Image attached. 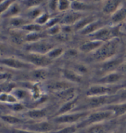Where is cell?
<instances>
[{"label": "cell", "mask_w": 126, "mask_h": 133, "mask_svg": "<svg viewBox=\"0 0 126 133\" xmlns=\"http://www.w3.org/2000/svg\"><path fill=\"white\" fill-rule=\"evenodd\" d=\"M120 46V39L118 37L104 42L102 46L93 53V58L99 62H106L115 57Z\"/></svg>", "instance_id": "obj_1"}, {"label": "cell", "mask_w": 126, "mask_h": 133, "mask_svg": "<svg viewBox=\"0 0 126 133\" xmlns=\"http://www.w3.org/2000/svg\"><path fill=\"white\" fill-rule=\"evenodd\" d=\"M114 118H115V116L111 110H108L105 109L102 110H98V111L90 112L87 118L83 120L82 122H80L77 127L78 128L84 127H87L93 124L104 123L107 121L111 120Z\"/></svg>", "instance_id": "obj_2"}, {"label": "cell", "mask_w": 126, "mask_h": 133, "mask_svg": "<svg viewBox=\"0 0 126 133\" xmlns=\"http://www.w3.org/2000/svg\"><path fill=\"white\" fill-rule=\"evenodd\" d=\"M91 112L90 111H73L67 114L56 116L53 118L54 124H63V125H73L82 122L86 118Z\"/></svg>", "instance_id": "obj_3"}, {"label": "cell", "mask_w": 126, "mask_h": 133, "mask_svg": "<svg viewBox=\"0 0 126 133\" xmlns=\"http://www.w3.org/2000/svg\"><path fill=\"white\" fill-rule=\"evenodd\" d=\"M119 90L118 87L115 85H105V84H93L89 87L86 91L87 97H103L117 93Z\"/></svg>", "instance_id": "obj_4"}, {"label": "cell", "mask_w": 126, "mask_h": 133, "mask_svg": "<svg viewBox=\"0 0 126 133\" xmlns=\"http://www.w3.org/2000/svg\"><path fill=\"white\" fill-rule=\"evenodd\" d=\"M22 128L34 133H49L54 129L55 125L54 123L42 120L24 124Z\"/></svg>", "instance_id": "obj_5"}, {"label": "cell", "mask_w": 126, "mask_h": 133, "mask_svg": "<svg viewBox=\"0 0 126 133\" xmlns=\"http://www.w3.org/2000/svg\"><path fill=\"white\" fill-rule=\"evenodd\" d=\"M53 48H55L53 44L43 38L38 42L28 44L25 48V50L28 52L47 55L49 51H51Z\"/></svg>", "instance_id": "obj_6"}, {"label": "cell", "mask_w": 126, "mask_h": 133, "mask_svg": "<svg viewBox=\"0 0 126 133\" xmlns=\"http://www.w3.org/2000/svg\"><path fill=\"white\" fill-rule=\"evenodd\" d=\"M0 64L7 68L15 70H33L34 66L24 60L14 57L3 58L0 59Z\"/></svg>", "instance_id": "obj_7"}, {"label": "cell", "mask_w": 126, "mask_h": 133, "mask_svg": "<svg viewBox=\"0 0 126 133\" xmlns=\"http://www.w3.org/2000/svg\"><path fill=\"white\" fill-rule=\"evenodd\" d=\"M24 57L25 58V62H28L36 68H45L52 63V60L46 55L28 52Z\"/></svg>", "instance_id": "obj_8"}, {"label": "cell", "mask_w": 126, "mask_h": 133, "mask_svg": "<svg viewBox=\"0 0 126 133\" xmlns=\"http://www.w3.org/2000/svg\"><path fill=\"white\" fill-rule=\"evenodd\" d=\"M115 33V30L114 28L110 27H102L97 30L95 33H93L91 35L87 36L90 40H96L102 42H105L112 38H115L116 36H114V33Z\"/></svg>", "instance_id": "obj_9"}, {"label": "cell", "mask_w": 126, "mask_h": 133, "mask_svg": "<svg viewBox=\"0 0 126 133\" xmlns=\"http://www.w3.org/2000/svg\"><path fill=\"white\" fill-rule=\"evenodd\" d=\"M84 16V13L71 10L62 17L60 23L63 26H74Z\"/></svg>", "instance_id": "obj_10"}, {"label": "cell", "mask_w": 126, "mask_h": 133, "mask_svg": "<svg viewBox=\"0 0 126 133\" xmlns=\"http://www.w3.org/2000/svg\"><path fill=\"white\" fill-rule=\"evenodd\" d=\"M123 78L124 76L122 75L119 72H112L102 76L100 79H99L98 84H105V85H115L119 81H122Z\"/></svg>", "instance_id": "obj_11"}, {"label": "cell", "mask_w": 126, "mask_h": 133, "mask_svg": "<svg viewBox=\"0 0 126 133\" xmlns=\"http://www.w3.org/2000/svg\"><path fill=\"white\" fill-rule=\"evenodd\" d=\"M125 62L122 58H113L106 62H102V64L100 66V70L102 72L105 74H108L109 72L116 71L118 67L120 66L122 63Z\"/></svg>", "instance_id": "obj_12"}, {"label": "cell", "mask_w": 126, "mask_h": 133, "mask_svg": "<svg viewBox=\"0 0 126 133\" xmlns=\"http://www.w3.org/2000/svg\"><path fill=\"white\" fill-rule=\"evenodd\" d=\"M103 43L104 42H99V41H96V40H89V41L82 44L79 46V51L84 52V53H90V52L93 53L102 46Z\"/></svg>", "instance_id": "obj_13"}, {"label": "cell", "mask_w": 126, "mask_h": 133, "mask_svg": "<svg viewBox=\"0 0 126 133\" xmlns=\"http://www.w3.org/2000/svg\"><path fill=\"white\" fill-rule=\"evenodd\" d=\"M122 5L121 1H117V0L106 1L105 3L102 6V13L105 15H110L111 16Z\"/></svg>", "instance_id": "obj_14"}, {"label": "cell", "mask_w": 126, "mask_h": 133, "mask_svg": "<svg viewBox=\"0 0 126 133\" xmlns=\"http://www.w3.org/2000/svg\"><path fill=\"white\" fill-rule=\"evenodd\" d=\"M62 74L64 79L70 83H82L83 81V76L79 75L74 70L64 69Z\"/></svg>", "instance_id": "obj_15"}, {"label": "cell", "mask_w": 126, "mask_h": 133, "mask_svg": "<svg viewBox=\"0 0 126 133\" xmlns=\"http://www.w3.org/2000/svg\"><path fill=\"white\" fill-rule=\"evenodd\" d=\"M111 21L114 24H120L126 22V7L122 5L111 16Z\"/></svg>", "instance_id": "obj_16"}, {"label": "cell", "mask_w": 126, "mask_h": 133, "mask_svg": "<svg viewBox=\"0 0 126 133\" xmlns=\"http://www.w3.org/2000/svg\"><path fill=\"white\" fill-rule=\"evenodd\" d=\"M25 115L30 119H32L36 121H42L47 115V111L45 109L35 108L27 111L25 112Z\"/></svg>", "instance_id": "obj_17"}, {"label": "cell", "mask_w": 126, "mask_h": 133, "mask_svg": "<svg viewBox=\"0 0 126 133\" xmlns=\"http://www.w3.org/2000/svg\"><path fill=\"white\" fill-rule=\"evenodd\" d=\"M48 87L51 90L56 92V93L62 92V91L66 90L72 87L71 83L67 81H55L51 82L48 84Z\"/></svg>", "instance_id": "obj_18"}, {"label": "cell", "mask_w": 126, "mask_h": 133, "mask_svg": "<svg viewBox=\"0 0 126 133\" xmlns=\"http://www.w3.org/2000/svg\"><path fill=\"white\" fill-rule=\"evenodd\" d=\"M48 72L45 68H36L31 70L29 72L30 78L35 81H42L45 80Z\"/></svg>", "instance_id": "obj_19"}, {"label": "cell", "mask_w": 126, "mask_h": 133, "mask_svg": "<svg viewBox=\"0 0 126 133\" xmlns=\"http://www.w3.org/2000/svg\"><path fill=\"white\" fill-rule=\"evenodd\" d=\"M105 109L111 110V112H113L115 117L122 116L124 115H126V102L110 104L109 106L106 107Z\"/></svg>", "instance_id": "obj_20"}, {"label": "cell", "mask_w": 126, "mask_h": 133, "mask_svg": "<svg viewBox=\"0 0 126 133\" xmlns=\"http://www.w3.org/2000/svg\"><path fill=\"white\" fill-rule=\"evenodd\" d=\"M30 22L28 19L22 17V16H15L13 18H10L9 20V24L10 26L14 28V30H18V29H22L24 25L29 24Z\"/></svg>", "instance_id": "obj_21"}, {"label": "cell", "mask_w": 126, "mask_h": 133, "mask_svg": "<svg viewBox=\"0 0 126 133\" xmlns=\"http://www.w3.org/2000/svg\"><path fill=\"white\" fill-rule=\"evenodd\" d=\"M77 98H75L71 100L67 101L65 104H63L59 109L58 110V112H56V116L58 115H62L64 114H67L69 112H71V111L76 108V107L77 106Z\"/></svg>", "instance_id": "obj_22"}, {"label": "cell", "mask_w": 126, "mask_h": 133, "mask_svg": "<svg viewBox=\"0 0 126 133\" xmlns=\"http://www.w3.org/2000/svg\"><path fill=\"white\" fill-rule=\"evenodd\" d=\"M25 34L18 30H13L10 33V41L16 45H21L25 42Z\"/></svg>", "instance_id": "obj_23"}, {"label": "cell", "mask_w": 126, "mask_h": 133, "mask_svg": "<svg viewBox=\"0 0 126 133\" xmlns=\"http://www.w3.org/2000/svg\"><path fill=\"white\" fill-rule=\"evenodd\" d=\"M103 26L102 25V22L97 19L96 21H94L93 22H92L91 24H90L89 25H87L86 28H85L83 29L82 30L79 31V33L83 35H91L93 33H95L97 30H98L99 28H102Z\"/></svg>", "instance_id": "obj_24"}, {"label": "cell", "mask_w": 126, "mask_h": 133, "mask_svg": "<svg viewBox=\"0 0 126 133\" xmlns=\"http://www.w3.org/2000/svg\"><path fill=\"white\" fill-rule=\"evenodd\" d=\"M20 10H21V8H20V4H18V2H14L10 7L8 8V9L5 11V14L2 15L1 17H2V18L9 17L10 19L13 18V17L19 16Z\"/></svg>", "instance_id": "obj_25"}, {"label": "cell", "mask_w": 126, "mask_h": 133, "mask_svg": "<svg viewBox=\"0 0 126 133\" xmlns=\"http://www.w3.org/2000/svg\"><path fill=\"white\" fill-rule=\"evenodd\" d=\"M91 9H92L91 5H88L85 2H83V1H72L71 2V10L83 13L84 11Z\"/></svg>", "instance_id": "obj_26"}, {"label": "cell", "mask_w": 126, "mask_h": 133, "mask_svg": "<svg viewBox=\"0 0 126 133\" xmlns=\"http://www.w3.org/2000/svg\"><path fill=\"white\" fill-rule=\"evenodd\" d=\"M96 20H97V19L93 16H84L83 18L80 19L73 27H74L75 30L80 31Z\"/></svg>", "instance_id": "obj_27"}, {"label": "cell", "mask_w": 126, "mask_h": 133, "mask_svg": "<svg viewBox=\"0 0 126 133\" xmlns=\"http://www.w3.org/2000/svg\"><path fill=\"white\" fill-rule=\"evenodd\" d=\"M0 120L2 121H4L6 124H10V125H16V124H21L22 122V119L12 115H0Z\"/></svg>", "instance_id": "obj_28"}, {"label": "cell", "mask_w": 126, "mask_h": 133, "mask_svg": "<svg viewBox=\"0 0 126 133\" xmlns=\"http://www.w3.org/2000/svg\"><path fill=\"white\" fill-rule=\"evenodd\" d=\"M43 13V10H42V8L39 6V7H36V8H30L27 12L26 19H28L29 21L32 20L34 22L40 15Z\"/></svg>", "instance_id": "obj_29"}, {"label": "cell", "mask_w": 126, "mask_h": 133, "mask_svg": "<svg viewBox=\"0 0 126 133\" xmlns=\"http://www.w3.org/2000/svg\"><path fill=\"white\" fill-rule=\"evenodd\" d=\"M10 93L14 96L17 101H22L26 99L29 95V92H28V90L22 88H14L11 90Z\"/></svg>", "instance_id": "obj_30"}, {"label": "cell", "mask_w": 126, "mask_h": 133, "mask_svg": "<svg viewBox=\"0 0 126 133\" xmlns=\"http://www.w3.org/2000/svg\"><path fill=\"white\" fill-rule=\"evenodd\" d=\"M45 38V35L41 32L38 33H29L25 34V42L30 43H34L38 42L39 40H42Z\"/></svg>", "instance_id": "obj_31"}, {"label": "cell", "mask_w": 126, "mask_h": 133, "mask_svg": "<svg viewBox=\"0 0 126 133\" xmlns=\"http://www.w3.org/2000/svg\"><path fill=\"white\" fill-rule=\"evenodd\" d=\"M42 26L36 24L35 22H30L29 24L24 25L23 28H22V30L26 32V33H38L42 31Z\"/></svg>", "instance_id": "obj_32"}, {"label": "cell", "mask_w": 126, "mask_h": 133, "mask_svg": "<svg viewBox=\"0 0 126 133\" xmlns=\"http://www.w3.org/2000/svg\"><path fill=\"white\" fill-rule=\"evenodd\" d=\"M87 133H105L106 132V127L103 124V123L101 124H96L91 125L87 127Z\"/></svg>", "instance_id": "obj_33"}, {"label": "cell", "mask_w": 126, "mask_h": 133, "mask_svg": "<svg viewBox=\"0 0 126 133\" xmlns=\"http://www.w3.org/2000/svg\"><path fill=\"white\" fill-rule=\"evenodd\" d=\"M0 102H5L10 104L17 103L18 101L11 93L8 92H0Z\"/></svg>", "instance_id": "obj_34"}, {"label": "cell", "mask_w": 126, "mask_h": 133, "mask_svg": "<svg viewBox=\"0 0 126 133\" xmlns=\"http://www.w3.org/2000/svg\"><path fill=\"white\" fill-rule=\"evenodd\" d=\"M64 53V49L62 48H53L51 51H49L48 53L46 55L48 57L53 61V59L58 58L60 57Z\"/></svg>", "instance_id": "obj_35"}, {"label": "cell", "mask_w": 126, "mask_h": 133, "mask_svg": "<svg viewBox=\"0 0 126 133\" xmlns=\"http://www.w3.org/2000/svg\"><path fill=\"white\" fill-rule=\"evenodd\" d=\"M78 127L77 124L73 125H65L62 128L59 129L54 133H76L77 132Z\"/></svg>", "instance_id": "obj_36"}, {"label": "cell", "mask_w": 126, "mask_h": 133, "mask_svg": "<svg viewBox=\"0 0 126 133\" xmlns=\"http://www.w3.org/2000/svg\"><path fill=\"white\" fill-rule=\"evenodd\" d=\"M50 19L51 18H50V16H49L48 13L44 12L43 14H42L37 19L34 21V22L39 24L41 26H42V25H45V24H47Z\"/></svg>", "instance_id": "obj_37"}, {"label": "cell", "mask_w": 126, "mask_h": 133, "mask_svg": "<svg viewBox=\"0 0 126 133\" xmlns=\"http://www.w3.org/2000/svg\"><path fill=\"white\" fill-rule=\"evenodd\" d=\"M71 2L68 0H60L58 1V11L64 12L71 9Z\"/></svg>", "instance_id": "obj_38"}, {"label": "cell", "mask_w": 126, "mask_h": 133, "mask_svg": "<svg viewBox=\"0 0 126 133\" xmlns=\"http://www.w3.org/2000/svg\"><path fill=\"white\" fill-rule=\"evenodd\" d=\"M13 2H14L13 1H1L0 2V17L5 14V11L8 9V8Z\"/></svg>", "instance_id": "obj_39"}, {"label": "cell", "mask_w": 126, "mask_h": 133, "mask_svg": "<svg viewBox=\"0 0 126 133\" xmlns=\"http://www.w3.org/2000/svg\"><path fill=\"white\" fill-rule=\"evenodd\" d=\"M22 3H23L24 6H26L28 9H30V8H33L36 7H39L40 6V4L42 3V1H24V2H22Z\"/></svg>", "instance_id": "obj_40"}, {"label": "cell", "mask_w": 126, "mask_h": 133, "mask_svg": "<svg viewBox=\"0 0 126 133\" xmlns=\"http://www.w3.org/2000/svg\"><path fill=\"white\" fill-rule=\"evenodd\" d=\"M61 32H62V27L59 24L55 25L48 29V33H49L50 35H59V33H61Z\"/></svg>", "instance_id": "obj_41"}, {"label": "cell", "mask_w": 126, "mask_h": 133, "mask_svg": "<svg viewBox=\"0 0 126 133\" xmlns=\"http://www.w3.org/2000/svg\"><path fill=\"white\" fill-rule=\"evenodd\" d=\"M61 19L62 18H59V17H53V18H51L49 19V21L48 22V23L45 24V26L48 28V29L53 27L55 25H57L59 24V22H61Z\"/></svg>", "instance_id": "obj_42"}, {"label": "cell", "mask_w": 126, "mask_h": 133, "mask_svg": "<svg viewBox=\"0 0 126 133\" xmlns=\"http://www.w3.org/2000/svg\"><path fill=\"white\" fill-rule=\"evenodd\" d=\"M10 108L14 112H22L25 109L24 105L20 104V103H18V102L13 104H10Z\"/></svg>", "instance_id": "obj_43"}, {"label": "cell", "mask_w": 126, "mask_h": 133, "mask_svg": "<svg viewBox=\"0 0 126 133\" xmlns=\"http://www.w3.org/2000/svg\"><path fill=\"white\" fill-rule=\"evenodd\" d=\"M75 71L78 72L79 75L83 76V74H85L87 72V68L85 65L83 64H79L77 66L75 67Z\"/></svg>", "instance_id": "obj_44"}, {"label": "cell", "mask_w": 126, "mask_h": 133, "mask_svg": "<svg viewBox=\"0 0 126 133\" xmlns=\"http://www.w3.org/2000/svg\"><path fill=\"white\" fill-rule=\"evenodd\" d=\"M117 94H118L117 98L119 99V101H121V102H125L126 89H122V90H119V91H118Z\"/></svg>", "instance_id": "obj_45"}, {"label": "cell", "mask_w": 126, "mask_h": 133, "mask_svg": "<svg viewBox=\"0 0 126 133\" xmlns=\"http://www.w3.org/2000/svg\"><path fill=\"white\" fill-rule=\"evenodd\" d=\"M48 8L51 11L54 12L58 10V1H50L48 2Z\"/></svg>", "instance_id": "obj_46"}, {"label": "cell", "mask_w": 126, "mask_h": 133, "mask_svg": "<svg viewBox=\"0 0 126 133\" xmlns=\"http://www.w3.org/2000/svg\"><path fill=\"white\" fill-rule=\"evenodd\" d=\"M8 51V48L5 43L0 42V57L5 56Z\"/></svg>", "instance_id": "obj_47"}, {"label": "cell", "mask_w": 126, "mask_h": 133, "mask_svg": "<svg viewBox=\"0 0 126 133\" xmlns=\"http://www.w3.org/2000/svg\"><path fill=\"white\" fill-rule=\"evenodd\" d=\"M8 133H34L30 132V131H28L27 129H24L23 128H14L12 129H10Z\"/></svg>", "instance_id": "obj_48"}, {"label": "cell", "mask_w": 126, "mask_h": 133, "mask_svg": "<svg viewBox=\"0 0 126 133\" xmlns=\"http://www.w3.org/2000/svg\"><path fill=\"white\" fill-rule=\"evenodd\" d=\"M117 72H119V73H121L122 75L125 76H126V62H123L120 64V66L118 67Z\"/></svg>", "instance_id": "obj_49"}, {"label": "cell", "mask_w": 126, "mask_h": 133, "mask_svg": "<svg viewBox=\"0 0 126 133\" xmlns=\"http://www.w3.org/2000/svg\"><path fill=\"white\" fill-rule=\"evenodd\" d=\"M12 77V75L8 72H2L0 73V81H7L8 79H10Z\"/></svg>", "instance_id": "obj_50"}, {"label": "cell", "mask_w": 126, "mask_h": 133, "mask_svg": "<svg viewBox=\"0 0 126 133\" xmlns=\"http://www.w3.org/2000/svg\"><path fill=\"white\" fill-rule=\"evenodd\" d=\"M119 32L121 33H124V34H126V22H125L124 23L121 24L119 26Z\"/></svg>", "instance_id": "obj_51"}, {"label": "cell", "mask_w": 126, "mask_h": 133, "mask_svg": "<svg viewBox=\"0 0 126 133\" xmlns=\"http://www.w3.org/2000/svg\"><path fill=\"white\" fill-rule=\"evenodd\" d=\"M6 69H7V67H5V66L0 64V73H2V72H6Z\"/></svg>", "instance_id": "obj_52"}, {"label": "cell", "mask_w": 126, "mask_h": 133, "mask_svg": "<svg viewBox=\"0 0 126 133\" xmlns=\"http://www.w3.org/2000/svg\"><path fill=\"white\" fill-rule=\"evenodd\" d=\"M122 89H126V80L122 82V84H121Z\"/></svg>", "instance_id": "obj_53"}, {"label": "cell", "mask_w": 126, "mask_h": 133, "mask_svg": "<svg viewBox=\"0 0 126 133\" xmlns=\"http://www.w3.org/2000/svg\"><path fill=\"white\" fill-rule=\"evenodd\" d=\"M111 133H119L118 132H116V131H114V132H112Z\"/></svg>", "instance_id": "obj_54"}, {"label": "cell", "mask_w": 126, "mask_h": 133, "mask_svg": "<svg viewBox=\"0 0 126 133\" xmlns=\"http://www.w3.org/2000/svg\"><path fill=\"white\" fill-rule=\"evenodd\" d=\"M1 123H2V121L0 120V125H1Z\"/></svg>", "instance_id": "obj_55"}]
</instances>
